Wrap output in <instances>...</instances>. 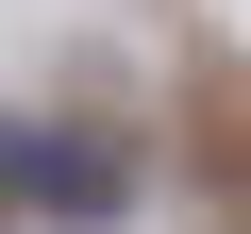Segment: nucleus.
<instances>
[{"mask_svg":"<svg viewBox=\"0 0 251 234\" xmlns=\"http://www.w3.org/2000/svg\"><path fill=\"white\" fill-rule=\"evenodd\" d=\"M168 134H184V184H201V217H218V234H251V67H234V50H184Z\"/></svg>","mask_w":251,"mask_h":234,"instance_id":"obj_1","label":"nucleus"}]
</instances>
